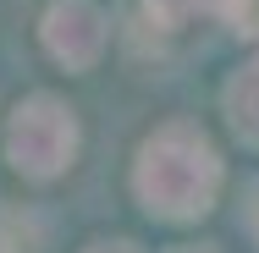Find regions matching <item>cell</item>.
Returning <instances> with one entry per match:
<instances>
[{
  "label": "cell",
  "mask_w": 259,
  "mask_h": 253,
  "mask_svg": "<svg viewBox=\"0 0 259 253\" xmlns=\"http://www.w3.org/2000/svg\"><path fill=\"white\" fill-rule=\"evenodd\" d=\"M133 193L155 220H171V226L204 220L215 209V193H221V154L199 127L165 121L138 143Z\"/></svg>",
  "instance_id": "6da1fadb"
},
{
  "label": "cell",
  "mask_w": 259,
  "mask_h": 253,
  "mask_svg": "<svg viewBox=\"0 0 259 253\" xmlns=\"http://www.w3.org/2000/svg\"><path fill=\"white\" fill-rule=\"evenodd\" d=\"M6 160H11V171H22L33 182H55L77 160V116H72V105L55 99V94H28L6 121Z\"/></svg>",
  "instance_id": "7a4b0ae2"
},
{
  "label": "cell",
  "mask_w": 259,
  "mask_h": 253,
  "mask_svg": "<svg viewBox=\"0 0 259 253\" xmlns=\"http://www.w3.org/2000/svg\"><path fill=\"white\" fill-rule=\"evenodd\" d=\"M39 39H45L50 61H61L66 72H83L105 50V11L94 0H50V11L39 22Z\"/></svg>",
  "instance_id": "3957f363"
},
{
  "label": "cell",
  "mask_w": 259,
  "mask_h": 253,
  "mask_svg": "<svg viewBox=\"0 0 259 253\" xmlns=\"http://www.w3.org/2000/svg\"><path fill=\"white\" fill-rule=\"evenodd\" d=\"M226 110H232V127L259 143V66L237 72V77L226 83Z\"/></svg>",
  "instance_id": "277c9868"
},
{
  "label": "cell",
  "mask_w": 259,
  "mask_h": 253,
  "mask_svg": "<svg viewBox=\"0 0 259 253\" xmlns=\"http://www.w3.org/2000/svg\"><path fill=\"white\" fill-rule=\"evenodd\" d=\"M199 11H215V0H144V17H149L155 28H182V22H193Z\"/></svg>",
  "instance_id": "5b68a950"
},
{
  "label": "cell",
  "mask_w": 259,
  "mask_h": 253,
  "mask_svg": "<svg viewBox=\"0 0 259 253\" xmlns=\"http://www.w3.org/2000/svg\"><path fill=\"white\" fill-rule=\"evenodd\" d=\"M215 11L237 28V33H248V39H259V0H215Z\"/></svg>",
  "instance_id": "8992f818"
},
{
  "label": "cell",
  "mask_w": 259,
  "mask_h": 253,
  "mask_svg": "<svg viewBox=\"0 0 259 253\" xmlns=\"http://www.w3.org/2000/svg\"><path fill=\"white\" fill-rule=\"evenodd\" d=\"M89 253H133V248H127V242H94Z\"/></svg>",
  "instance_id": "52a82bcc"
},
{
  "label": "cell",
  "mask_w": 259,
  "mask_h": 253,
  "mask_svg": "<svg viewBox=\"0 0 259 253\" xmlns=\"http://www.w3.org/2000/svg\"><path fill=\"white\" fill-rule=\"evenodd\" d=\"M254 226H259V204H254Z\"/></svg>",
  "instance_id": "ba28073f"
}]
</instances>
